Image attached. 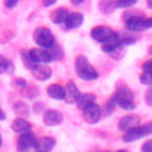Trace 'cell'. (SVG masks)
<instances>
[{"instance_id":"e575fe53","label":"cell","mask_w":152,"mask_h":152,"mask_svg":"<svg viewBox=\"0 0 152 152\" xmlns=\"http://www.w3.org/2000/svg\"><path fill=\"white\" fill-rule=\"evenodd\" d=\"M118 152H127L126 150H120V151H118Z\"/></svg>"},{"instance_id":"f1b7e54d","label":"cell","mask_w":152,"mask_h":152,"mask_svg":"<svg viewBox=\"0 0 152 152\" xmlns=\"http://www.w3.org/2000/svg\"><path fill=\"white\" fill-rule=\"evenodd\" d=\"M17 2H18V0H5V5H6V7H8V8L14 7V6L17 5Z\"/></svg>"},{"instance_id":"6da1fadb","label":"cell","mask_w":152,"mask_h":152,"mask_svg":"<svg viewBox=\"0 0 152 152\" xmlns=\"http://www.w3.org/2000/svg\"><path fill=\"white\" fill-rule=\"evenodd\" d=\"M75 71L77 76L84 81H93L96 80L99 76L97 71L84 56H78L75 59Z\"/></svg>"},{"instance_id":"603a6c76","label":"cell","mask_w":152,"mask_h":152,"mask_svg":"<svg viewBox=\"0 0 152 152\" xmlns=\"http://www.w3.org/2000/svg\"><path fill=\"white\" fill-rule=\"evenodd\" d=\"M11 68H12V63L6 57L0 55V75L4 74V72H7Z\"/></svg>"},{"instance_id":"f546056e","label":"cell","mask_w":152,"mask_h":152,"mask_svg":"<svg viewBox=\"0 0 152 152\" xmlns=\"http://www.w3.org/2000/svg\"><path fill=\"white\" fill-rule=\"evenodd\" d=\"M42 2L45 7H49V6H52L56 2V0H42Z\"/></svg>"},{"instance_id":"74e56055","label":"cell","mask_w":152,"mask_h":152,"mask_svg":"<svg viewBox=\"0 0 152 152\" xmlns=\"http://www.w3.org/2000/svg\"><path fill=\"white\" fill-rule=\"evenodd\" d=\"M36 152H38V151H36Z\"/></svg>"},{"instance_id":"ac0fdd59","label":"cell","mask_w":152,"mask_h":152,"mask_svg":"<svg viewBox=\"0 0 152 152\" xmlns=\"http://www.w3.org/2000/svg\"><path fill=\"white\" fill-rule=\"evenodd\" d=\"M46 93L50 97H52L55 100H63V97H64V87H62L58 83H52L48 87Z\"/></svg>"},{"instance_id":"83f0119b","label":"cell","mask_w":152,"mask_h":152,"mask_svg":"<svg viewBox=\"0 0 152 152\" xmlns=\"http://www.w3.org/2000/svg\"><path fill=\"white\" fill-rule=\"evenodd\" d=\"M141 68H142V70H152V59H148V61L144 62Z\"/></svg>"},{"instance_id":"7a4b0ae2","label":"cell","mask_w":152,"mask_h":152,"mask_svg":"<svg viewBox=\"0 0 152 152\" xmlns=\"http://www.w3.org/2000/svg\"><path fill=\"white\" fill-rule=\"evenodd\" d=\"M133 99H134L133 91L129 88L124 87V86L118 88V90L112 96V100L115 102V104L125 110H133L135 108Z\"/></svg>"},{"instance_id":"5b68a950","label":"cell","mask_w":152,"mask_h":152,"mask_svg":"<svg viewBox=\"0 0 152 152\" xmlns=\"http://www.w3.org/2000/svg\"><path fill=\"white\" fill-rule=\"evenodd\" d=\"M148 134H152V122H148L147 125H144V126H134L129 129H127L122 137L124 141L126 142H133V141H137Z\"/></svg>"},{"instance_id":"30bf717a","label":"cell","mask_w":152,"mask_h":152,"mask_svg":"<svg viewBox=\"0 0 152 152\" xmlns=\"http://www.w3.org/2000/svg\"><path fill=\"white\" fill-rule=\"evenodd\" d=\"M31 72L33 75V77L38 81H46L51 77L52 70L49 65H46V63H38L34 64L33 68L31 69Z\"/></svg>"},{"instance_id":"d590c367","label":"cell","mask_w":152,"mask_h":152,"mask_svg":"<svg viewBox=\"0 0 152 152\" xmlns=\"http://www.w3.org/2000/svg\"><path fill=\"white\" fill-rule=\"evenodd\" d=\"M150 53L152 55V46H151V49H150Z\"/></svg>"},{"instance_id":"2e32d148","label":"cell","mask_w":152,"mask_h":152,"mask_svg":"<svg viewBox=\"0 0 152 152\" xmlns=\"http://www.w3.org/2000/svg\"><path fill=\"white\" fill-rule=\"evenodd\" d=\"M83 23V14L80 12H71L68 14L64 24L66 28H76Z\"/></svg>"},{"instance_id":"1f68e13d","label":"cell","mask_w":152,"mask_h":152,"mask_svg":"<svg viewBox=\"0 0 152 152\" xmlns=\"http://www.w3.org/2000/svg\"><path fill=\"white\" fill-rule=\"evenodd\" d=\"M146 4H147V7L152 10V0H146Z\"/></svg>"},{"instance_id":"d6986e66","label":"cell","mask_w":152,"mask_h":152,"mask_svg":"<svg viewBox=\"0 0 152 152\" xmlns=\"http://www.w3.org/2000/svg\"><path fill=\"white\" fill-rule=\"evenodd\" d=\"M91 102H95V96L93 94H88L87 93V94H80V96H78V99L76 101V104H77V107L80 109H82V108H84L86 106H88Z\"/></svg>"},{"instance_id":"4dcf8cb0","label":"cell","mask_w":152,"mask_h":152,"mask_svg":"<svg viewBox=\"0 0 152 152\" xmlns=\"http://www.w3.org/2000/svg\"><path fill=\"white\" fill-rule=\"evenodd\" d=\"M6 119V114L4 113V110L0 108V121H2V120H5Z\"/></svg>"},{"instance_id":"d4e9b609","label":"cell","mask_w":152,"mask_h":152,"mask_svg":"<svg viewBox=\"0 0 152 152\" xmlns=\"http://www.w3.org/2000/svg\"><path fill=\"white\" fill-rule=\"evenodd\" d=\"M12 86L15 88H19V89H25L27 87V82L23 78H14L12 81Z\"/></svg>"},{"instance_id":"4316f807","label":"cell","mask_w":152,"mask_h":152,"mask_svg":"<svg viewBox=\"0 0 152 152\" xmlns=\"http://www.w3.org/2000/svg\"><path fill=\"white\" fill-rule=\"evenodd\" d=\"M141 152H152V140L146 141L141 146Z\"/></svg>"},{"instance_id":"4fadbf2b","label":"cell","mask_w":152,"mask_h":152,"mask_svg":"<svg viewBox=\"0 0 152 152\" xmlns=\"http://www.w3.org/2000/svg\"><path fill=\"white\" fill-rule=\"evenodd\" d=\"M56 145V139L52 137H43L36 140L34 150L38 152H50Z\"/></svg>"},{"instance_id":"8fae6325","label":"cell","mask_w":152,"mask_h":152,"mask_svg":"<svg viewBox=\"0 0 152 152\" xmlns=\"http://www.w3.org/2000/svg\"><path fill=\"white\" fill-rule=\"evenodd\" d=\"M63 121V115L57 109H46L43 113V122L46 126H58Z\"/></svg>"},{"instance_id":"5bb4252c","label":"cell","mask_w":152,"mask_h":152,"mask_svg":"<svg viewBox=\"0 0 152 152\" xmlns=\"http://www.w3.org/2000/svg\"><path fill=\"white\" fill-rule=\"evenodd\" d=\"M140 122V119L137 116V115H132V114H128V115H125L120 119L119 124H118V127L120 131L122 132H126L127 129L134 127V126H138Z\"/></svg>"},{"instance_id":"9c48e42d","label":"cell","mask_w":152,"mask_h":152,"mask_svg":"<svg viewBox=\"0 0 152 152\" xmlns=\"http://www.w3.org/2000/svg\"><path fill=\"white\" fill-rule=\"evenodd\" d=\"M27 52H28L30 59L34 64H38V63H50L52 61V56H51L50 51H48L46 49L36 48V49H31Z\"/></svg>"},{"instance_id":"277c9868","label":"cell","mask_w":152,"mask_h":152,"mask_svg":"<svg viewBox=\"0 0 152 152\" xmlns=\"http://www.w3.org/2000/svg\"><path fill=\"white\" fill-rule=\"evenodd\" d=\"M32 38L37 45L43 49H50L55 45V37L48 27H38L34 30Z\"/></svg>"},{"instance_id":"9a60e30c","label":"cell","mask_w":152,"mask_h":152,"mask_svg":"<svg viewBox=\"0 0 152 152\" xmlns=\"http://www.w3.org/2000/svg\"><path fill=\"white\" fill-rule=\"evenodd\" d=\"M68 14H69V11L65 7H57L50 12V20L56 25H61L65 21Z\"/></svg>"},{"instance_id":"52a82bcc","label":"cell","mask_w":152,"mask_h":152,"mask_svg":"<svg viewBox=\"0 0 152 152\" xmlns=\"http://www.w3.org/2000/svg\"><path fill=\"white\" fill-rule=\"evenodd\" d=\"M36 140H37L36 135L31 129L21 133L17 141V151L18 152H28L31 148L34 147Z\"/></svg>"},{"instance_id":"cb8c5ba5","label":"cell","mask_w":152,"mask_h":152,"mask_svg":"<svg viewBox=\"0 0 152 152\" xmlns=\"http://www.w3.org/2000/svg\"><path fill=\"white\" fill-rule=\"evenodd\" d=\"M137 2V0H116L115 1V7L119 8H125V7H131Z\"/></svg>"},{"instance_id":"44dd1931","label":"cell","mask_w":152,"mask_h":152,"mask_svg":"<svg viewBox=\"0 0 152 152\" xmlns=\"http://www.w3.org/2000/svg\"><path fill=\"white\" fill-rule=\"evenodd\" d=\"M99 7L103 13H109L115 8V1L114 0H101Z\"/></svg>"},{"instance_id":"484cf974","label":"cell","mask_w":152,"mask_h":152,"mask_svg":"<svg viewBox=\"0 0 152 152\" xmlns=\"http://www.w3.org/2000/svg\"><path fill=\"white\" fill-rule=\"evenodd\" d=\"M145 103L150 107H152V88L147 89L145 93Z\"/></svg>"},{"instance_id":"8992f818","label":"cell","mask_w":152,"mask_h":152,"mask_svg":"<svg viewBox=\"0 0 152 152\" xmlns=\"http://www.w3.org/2000/svg\"><path fill=\"white\" fill-rule=\"evenodd\" d=\"M128 31H142L152 27V18H144L140 15H132L125 24Z\"/></svg>"},{"instance_id":"7c38bea8","label":"cell","mask_w":152,"mask_h":152,"mask_svg":"<svg viewBox=\"0 0 152 152\" xmlns=\"http://www.w3.org/2000/svg\"><path fill=\"white\" fill-rule=\"evenodd\" d=\"M80 94L81 93H80L77 86L74 82H68L66 86L64 87V97H63V100L66 103H76Z\"/></svg>"},{"instance_id":"d6a6232c","label":"cell","mask_w":152,"mask_h":152,"mask_svg":"<svg viewBox=\"0 0 152 152\" xmlns=\"http://www.w3.org/2000/svg\"><path fill=\"white\" fill-rule=\"evenodd\" d=\"M71 1H72V2L75 4V5H78V4H81V2L83 1V0H71Z\"/></svg>"},{"instance_id":"3957f363","label":"cell","mask_w":152,"mask_h":152,"mask_svg":"<svg viewBox=\"0 0 152 152\" xmlns=\"http://www.w3.org/2000/svg\"><path fill=\"white\" fill-rule=\"evenodd\" d=\"M90 36L99 43L101 44H108V43H115L119 40V33H116L115 31H113L112 28L107 27V26H95L91 32Z\"/></svg>"},{"instance_id":"836d02e7","label":"cell","mask_w":152,"mask_h":152,"mask_svg":"<svg viewBox=\"0 0 152 152\" xmlns=\"http://www.w3.org/2000/svg\"><path fill=\"white\" fill-rule=\"evenodd\" d=\"M2 145V137H1V134H0V146Z\"/></svg>"},{"instance_id":"8d00e7d4","label":"cell","mask_w":152,"mask_h":152,"mask_svg":"<svg viewBox=\"0 0 152 152\" xmlns=\"http://www.w3.org/2000/svg\"><path fill=\"white\" fill-rule=\"evenodd\" d=\"M103 152H109V151H103Z\"/></svg>"},{"instance_id":"ba28073f","label":"cell","mask_w":152,"mask_h":152,"mask_svg":"<svg viewBox=\"0 0 152 152\" xmlns=\"http://www.w3.org/2000/svg\"><path fill=\"white\" fill-rule=\"evenodd\" d=\"M82 118L88 124H96L101 119V108L95 102L89 103L84 108H82Z\"/></svg>"},{"instance_id":"ffe728a7","label":"cell","mask_w":152,"mask_h":152,"mask_svg":"<svg viewBox=\"0 0 152 152\" xmlns=\"http://www.w3.org/2000/svg\"><path fill=\"white\" fill-rule=\"evenodd\" d=\"M13 110L19 115V116H28L30 114V108L28 106L23 102V101H17L13 103Z\"/></svg>"},{"instance_id":"e0dca14e","label":"cell","mask_w":152,"mask_h":152,"mask_svg":"<svg viewBox=\"0 0 152 152\" xmlns=\"http://www.w3.org/2000/svg\"><path fill=\"white\" fill-rule=\"evenodd\" d=\"M11 128H12L13 132L21 134V133H24V132H26V131H30V129L32 128V126H31V124H30L28 121H26L24 118L20 116V118H17V119H14V120L12 121Z\"/></svg>"},{"instance_id":"7402d4cb","label":"cell","mask_w":152,"mask_h":152,"mask_svg":"<svg viewBox=\"0 0 152 152\" xmlns=\"http://www.w3.org/2000/svg\"><path fill=\"white\" fill-rule=\"evenodd\" d=\"M140 82L145 86H152V70H144L140 75Z\"/></svg>"}]
</instances>
